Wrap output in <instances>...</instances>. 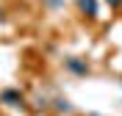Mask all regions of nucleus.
Wrapping results in <instances>:
<instances>
[{
    "mask_svg": "<svg viewBox=\"0 0 122 116\" xmlns=\"http://www.w3.org/2000/svg\"><path fill=\"white\" fill-rule=\"evenodd\" d=\"M81 6H83V8H89V14H92V17L97 14V8H94V0H81Z\"/></svg>",
    "mask_w": 122,
    "mask_h": 116,
    "instance_id": "2",
    "label": "nucleus"
},
{
    "mask_svg": "<svg viewBox=\"0 0 122 116\" xmlns=\"http://www.w3.org/2000/svg\"><path fill=\"white\" fill-rule=\"evenodd\" d=\"M3 100H6L8 105H20V102H22V97H20L17 91H3Z\"/></svg>",
    "mask_w": 122,
    "mask_h": 116,
    "instance_id": "1",
    "label": "nucleus"
},
{
    "mask_svg": "<svg viewBox=\"0 0 122 116\" xmlns=\"http://www.w3.org/2000/svg\"><path fill=\"white\" fill-rule=\"evenodd\" d=\"M108 3H111V6H119V3H122V0H108Z\"/></svg>",
    "mask_w": 122,
    "mask_h": 116,
    "instance_id": "3",
    "label": "nucleus"
}]
</instances>
